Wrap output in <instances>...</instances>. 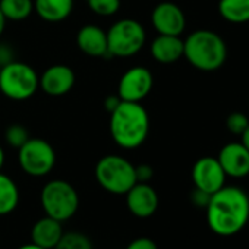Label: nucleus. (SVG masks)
Masks as SVG:
<instances>
[{
  "label": "nucleus",
  "instance_id": "nucleus-27",
  "mask_svg": "<svg viewBox=\"0 0 249 249\" xmlns=\"http://www.w3.org/2000/svg\"><path fill=\"white\" fill-rule=\"evenodd\" d=\"M126 249H159L157 248V243L150 239V237H138L135 240H132Z\"/></svg>",
  "mask_w": 249,
  "mask_h": 249
},
{
  "label": "nucleus",
  "instance_id": "nucleus-20",
  "mask_svg": "<svg viewBox=\"0 0 249 249\" xmlns=\"http://www.w3.org/2000/svg\"><path fill=\"white\" fill-rule=\"evenodd\" d=\"M19 204V189L6 175L0 173V215L11 214Z\"/></svg>",
  "mask_w": 249,
  "mask_h": 249
},
{
  "label": "nucleus",
  "instance_id": "nucleus-24",
  "mask_svg": "<svg viewBox=\"0 0 249 249\" xmlns=\"http://www.w3.org/2000/svg\"><path fill=\"white\" fill-rule=\"evenodd\" d=\"M30 138L31 137H30L27 128L22 126V124H11L5 132L6 142L14 148H21Z\"/></svg>",
  "mask_w": 249,
  "mask_h": 249
},
{
  "label": "nucleus",
  "instance_id": "nucleus-10",
  "mask_svg": "<svg viewBox=\"0 0 249 249\" xmlns=\"http://www.w3.org/2000/svg\"><path fill=\"white\" fill-rule=\"evenodd\" d=\"M226 173L217 157H201L192 167V182L195 189L213 195L226 183Z\"/></svg>",
  "mask_w": 249,
  "mask_h": 249
},
{
  "label": "nucleus",
  "instance_id": "nucleus-23",
  "mask_svg": "<svg viewBox=\"0 0 249 249\" xmlns=\"http://www.w3.org/2000/svg\"><path fill=\"white\" fill-rule=\"evenodd\" d=\"M120 0H88V8L98 17H113L120 9Z\"/></svg>",
  "mask_w": 249,
  "mask_h": 249
},
{
  "label": "nucleus",
  "instance_id": "nucleus-28",
  "mask_svg": "<svg viewBox=\"0 0 249 249\" xmlns=\"http://www.w3.org/2000/svg\"><path fill=\"white\" fill-rule=\"evenodd\" d=\"M14 60H15L14 49L6 43H0V65L5 66V65L14 62Z\"/></svg>",
  "mask_w": 249,
  "mask_h": 249
},
{
  "label": "nucleus",
  "instance_id": "nucleus-9",
  "mask_svg": "<svg viewBox=\"0 0 249 249\" xmlns=\"http://www.w3.org/2000/svg\"><path fill=\"white\" fill-rule=\"evenodd\" d=\"M154 85L153 73L145 66H132L120 76L117 95L123 101L141 103L148 97Z\"/></svg>",
  "mask_w": 249,
  "mask_h": 249
},
{
  "label": "nucleus",
  "instance_id": "nucleus-32",
  "mask_svg": "<svg viewBox=\"0 0 249 249\" xmlns=\"http://www.w3.org/2000/svg\"><path fill=\"white\" fill-rule=\"evenodd\" d=\"M6 22H8V19L5 18V15L2 14V11H0V37H2V34H3V31L6 28Z\"/></svg>",
  "mask_w": 249,
  "mask_h": 249
},
{
  "label": "nucleus",
  "instance_id": "nucleus-34",
  "mask_svg": "<svg viewBox=\"0 0 249 249\" xmlns=\"http://www.w3.org/2000/svg\"><path fill=\"white\" fill-rule=\"evenodd\" d=\"M3 164H5V151H3L2 145H0V170H2Z\"/></svg>",
  "mask_w": 249,
  "mask_h": 249
},
{
  "label": "nucleus",
  "instance_id": "nucleus-3",
  "mask_svg": "<svg viewBox=\"0 0 249 249\" xmlns=\"http://www.w3.org/2000/svg\"><path fill=\"white\" fill-rule=\"evenodd\" d=\"M183 57L195 69L214 72L227 59V46L223 37L211 30H196L183 40Z\"/></svg>",
  "mask_w": 249,
  "mask_h": 249
},
{
  "label": "nucleus",
  "instance_id": "nucleus-11",
  "mask_svg": "<svg viewBox=\"0 0 249 249\" xmlns=\"http://www.w3.org/2000/svg\"><path fill=\"white\" fill-rule=\"evenodd\" d=\"M151 24L159 34L180 37L186 28V17L176 3L161 2L151 12Z\"/></svg>",
  "mask_w": 249,
  "mask_h": 249
},
{
  "label": "nucleus",
  "instance_id": "nucleus-31",
  "mask_svg": "<svg viewBox=\"0 0 249 249\" xmlns=\"http://www.w3.org/2000/svg\"><path fill=\"white\" fill-rule=\"evenodd\" d=\"M240 138H242V141H240V142H242V144L249 150V124H248V128L245 129V132L240 135Z\"/></svg>",
  "mask_w": 249,
  "mask_h": 249
},
{
  "label": "nucleus",
  "instance_id": "nucleus-16",
  "mask_svg": "<svg viewBox=\"0 0 249 249\" xmlns=\"http://www.w3.org/2000/svg\"><path fill=\"white\" fill-rule=\"evenodd\" d=\"M150 53L161 65L176 63L183 57V40L178 36L159 34L150 44Z\"/></svg>",
  "mask_w": 249,
  "mask_h": 249
},
{
  "label": "nucleus",
  "instance_id": "nucleus-5",
  "mask_svg": "<svg viewBox=\"0 0 249 249\" xmlns=\"http://www.w3.org/2000/svg\"><path fill=\"white\" fill-rule=\"evenodd\" d=\"M106 34L108 57H132L142 50L147 41L144 25L131 18L116 21Z\"/></svg>",
  "mask_w": 249,
  "mask_h": 249
},
{
  "label": "nucleus",
  "instance_id": "nucleus-14",
  "mask_svg": "<svg viewBox=\"0 0 249 249\" xmlns=\"http://www.w3.org/2000/svg\"><path fill=\"white\" fill-rule=\"evenodd\" d=\"M217 160L220 161L226 176L242 179L249 175V150L242 142H229L220 153Z\"/></svg>",
  "mask_w": 249,
  "mask_h": 249
},
{
  "label": "nucleus",
  "instance_id": "nucleus-1",
  "mask_svg": "<svg viewBox=\"0 0 249 249\" xmlns=\"http://www.w3.org/2000/svg\"><path fill=\"white\" fill-rule=\"evenodd\" d=\"M207 223L218 236L237 234L249 220V196L237 186H223L205 205Z\"/></svg>",
  "mask_w": 249,
  "mask_h": 249
},
{
  "label": "nucleus",
  "instance_id": "nucleus-17",
  "mask_svg": "<svg viewBox=\"0 0 249 249\" xmlns=\"http://www.w3.org/2000/svg\"><path fill=\"white\" fill-rule=\"evenodd\" d=\"M62 234H63L62 223L46 215L34 223L31 229V242L44 249H54Z\"/></svg>",
  "mask_w": 249,
  "mask_h": 249
},
{
  "label": "nucleus",
  "instance_id": "nucleus-33",
  "mask_svg": "<svg viewBox=\"0 0 249 249\" xmlns=\"http://www.w3.org/2000/svg\"><path fill=\"white\" fill-rule=\"evenodd\" d=\"M18 249H44V248H41V246H38V245H36V243H27V245H22V246H19Z\"/></svg>",
  "mask_w": 249,
  "mask_h": 249
},
{
  "label": "nucleus",
  "instance_id": "nucleus-6",
  "mask_svg": "<svg viewBox=\"0 0 249 249\" xmlns=\"http://www.w3.org/2000/svg\"><path fill=\"white\" fill-rule=\"evenodd\" d=\"M40 201L46 215L60 223L72 218L79 207V195L76 189L62 179L47 182L41 189Z\"/></svg>",
  "mask_w": 249,
  "mask_h": 249
},
{
  "label": "nucleus",
  "instance_id": "nucleus-19",
  "mask_svg": "<svg viewBox=\"0 0 249 249\" xmlns=\"http://www.w3.org/2000/svg\"><path fill=\"white\" fill-rule=\"evenodd\" d=\"M218 14L230 24L249 22V0H218Z\"/></svg>",
  "mask_w": 249,
  "mask_h": 249
},
{
  "label": "nucleus",
  "instance_id": "nucleus-26",
  "mask_svg": "<svg viewBox=\"0 0 249 249\" xmlns=\"http://www.w3.org/2000/svg\"><path fill=\"white\" fill-rule=\"evenodd\" d=\"M135 176H137V182L148 183L153 179V176H154V169L150 164L135 166Z\"/></svg>",
  "mask_w": 249,
  "mask_h": 249
},
{
  "label": "nucleus",
  "instance_id": "nucleus-7",
  "mask_svg": "<svg viewBox=\"0 0 249 249\" xmlns=\"http://www.w3.org/2000/svg\"><path fill=\"white\" fill-rule=\"evenodd\" d=\"M40 88V79L33 66L14 60L0 71V91L14 101L31 98Z\"/></svg>",
  "mask_w": 249,
  "mask_h": 249
},
{
  "label": "nucleus",
  "instance_id": "nucleus-30",
  "mask_svg": "<svg viewBox=\"0 0 249 249\" xmlns=\"http://www.w3.org/2000/svg\"><path fill=\"white\" fill-rule=\"evenodd\" d=\"M192 199H194V202H195L196 205L205 207V205H207V202H208V199H210V195H208V194H205V192H202V191L195 189V191H194V194H192Z\"/></svg>",
  "mask_w": 249,
  "mask_h": 249
},
{
  "label": "nucleus",
  "instance_id": "nucleus-35",
  "mask_svg": "<svg viewBox=\"0 0 249 249\" xmlns=\"http://www.w3.org/2000/svg\"><path fill=\"white\" fill-rule=\"evenodd\" d=\"M0 71H2V65H0Z\"/></svg>",
  "mask_w": 249,
  "mask_h": 249
},
{
  "label": "nucleus",
  "instance_id": "nucleus-4",
  "mask_svg": "<svg viewBox=\"0 0 249 249\" xmlns=\"http://www.w3.org/2000/svg\"><path fill=\"white\" fill-rule=\"evenodd\" d=\"M98 185L114 195H124L135 183V166L122 156L108 154L98 160L95 166Z\"/></svg>",
  "mask_w": 249,
  "mask_h": 249
},
{
  "label": "nucleus",
  "instance_id": "nucleus-21",
  "mask_svg": "<svg viewBox=\"0 0 249 249\" xmlns=\"http://www.w3.org/2000/svg\"><path fill=\"white\" fill-rule=\"evenodd\" d=\"M0 11L8 21H24L34 12V0H0Z\"/></svg>",
  "mask_w": 249,
  "mask_h": 249
},
{
  "label": "nucleus",
  "instance_id": "nucleus-2",
  "mask_svg": "<svg viewBox=\"0 0 249 249\" xmlns=\"http://www.w3.org/2000/svg\"><path fill=\"white\" fill-rule=\"evenodd\" d=\"M110 135L123 150L141 147L150 132V116L141 103L120 101L110 113Z\"/></svg>",
  "mask_w": 249,
  "mask_h": 249
},
{
  "label": "nucleus",
  "instance_id": "nucleus-8",
  "mask_svg": "<svg viewBox=\"0 0 249 249\" xmlns=\"http://www.w3.org/2000/svg\"><path fill=\"white\" fill-rule=\"evenodd\" d=\"M18 163L24 173L33 178L47 176L56 164L54 148L41 138H30L18 148Z\"/></svg>",
  "mask_w": 249,
  "mask_h": 249
},
{
  "label": "nucleus",
  "instance_id": "nucleus-22",
  "mask_svg": "<svg viewBox=\"0 0 249 249\" xmlns=\"http://www.w3.org/2000/svg\"><path fill=\"white\" fill-rule=\"evenodd\" d=\"M54 249H92V243L85 234L78 231H71L62 234Z\"/></svg>",
  "mask_w": 249,
  "mask_h": 249
},
{
  "label": "nucleus",
  "instance_id": "nucleus-12",
  "mask_svg": "<svg viewBox=\"0 0 249 249\" xmlns=\"http://www.w3.org/2000/svg\"><path fill=\"white\" fill-rule=\"evenodd\" d=\"M124 195H126V207L135 217L148 218L159 208V195L148 183L137 182Z\"/></svg>",
  "mask_w": 249,
  "mask_h": 249
},
{
  "label": "nucleus",
  "instance_id": "nucleus-25",
  "mask_svg": "<svg viewBox=\"0 0 249 249\" xmlns=\"http://www.w3.org/2000/svg\"><path fill=\"white\" fill-rule=\"evenodd\" d=\"M249 124V119L242 111H233L226 117V128L230 134L240 137Z\"/></svg>",
  "mask_w": 249,
  "mask_h": 249
},
{
  "label": "nucleus",
  "instance_id": "nucleus-13",
  "mask_svg": "<svg viewBox=\"0 0 249 249\" xmlns=\"http://www.w3.org/2000/svg\"><path fill=\"white\" fill-rule=\"evenodd\" d=\"M40 88L50 97H62L75 85V72L68 65L49 66L40 76Z\"/></svg>",
  "mask_w": 249,
  "mask_h": 249
},
{
  "label": "nucleus",
  "instance_id": "nucleus-15",
  "mask_svg": "<svg viewBox=\"0 0 249 249\" xmlns=\"http://www.w3.org/2000/svg\"><path fill=\"white\" fill-rule=\"evenodd\" d=\"M78 49L91 57H108L107 34L103 28L94 24L84 25L76 34Z\"/></svg>",
  "mask_w": 249,
  "mask_h": 249
},
{
  "label": "nucleus",
  "instance_id": "nucleus-18",
  "mask_svg": "<svg viewBox=\"0 0 249 249\" xmlns=\"http://www.w3.org/2000/svg\"><path fill=\"white\" fill-rule=\"evenodd\" d=\"M73 0H34V11L46 22H62L73 11Z\"/></svg>",
  "mask_w": 249,
  "mask_h": 249
},
{
  "label": "nucleus",
  "instance_id": "nucleus-29",
  "mask_svg": "<svg viewBox=\"0 0 249 249\" xmlns=\"http://www.w3.org/2000/svg\"><path fill=\"white\" fill-rule=\"evenodd\" d=\"M120 101H122V100H120V97H119L117 94L107 95V97H106V100H104V108H106V111L111 113V111L119 106V103H120Z\"/></svg>",
  "mask_w": 249,
  "mask_h": 249
}]
</instances>
